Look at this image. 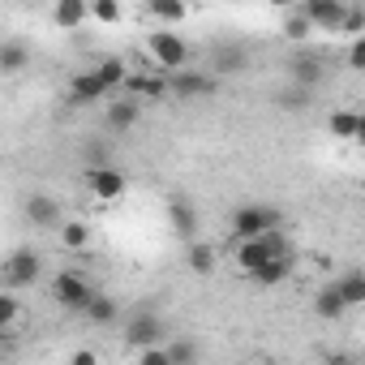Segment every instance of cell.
<instances>
[{
  "label": "cell",
  "instance_id": "obj_1",
  "mask_svg": "<svg viewBox=\"0 0 365 365\" xmlns=\"http://www.w3.org/2000/svg\"><path fill=\"white\" fill-rule=\"evenodd\" d=\"M133 73L125 69V61L120 56H108V61H99L95 69H86V73H78V78H69V103L73 108H86V103H103L116 86H125Z\"/></svg>",
  "mask_w": 365,
  "mask_h": 365
},
{
  "label": "cell",
  "instance_id": "obj_2",
  "mask_svg": "<svg viewBox=\"0 0 365 365\" xmlns=\"http://www.w3.org/2000/svg\"><path fill=\"white\" fill-rule=\"evenodd\" d=\"M125 344L138 348V352L168 348V344H172V331H168L163 314H155L150 305H142V309H133V314L125 318Z\"/></svg>",
  "mask_w": 365,
  "mask_h": 365
},
{
  "label": "cell",
  "instance_id": "obj_3",
  "mask_svg": "<svg viewBox=\"0 0 365 365\" xmlns=\"http://www.w3.org/2000/svg\"><path fill=\"white\" fill-rule=\"evenodd\" d=\"M284 254H292V241L284 232H271V237H258V241H232V258H237V267L245 275L262 271L267 262H275Z\"/></svg>",
  "mask_w": 365,
  "mask_h": 365
},
{
  "label": "cell",
  "instance_id": "obj_4",
  "mask_svg": "<svg viewBox=\"0 0 365 365\" xmlns=\"http://www.w3.org/2000/svg\"><path fill=\"white\" fill-rule=\"evenodd\" d=\"M279 207H267V202H245L232 211V241H258V237H271L279 232Z\"/></svg>",
  "mask_w": 365,
  "mask_h": 365
},
{
  "label": "cell",
  "instance_id": "obj_5",
  "mask_svg": "<svg viewBox=\"0 0 365 365\" xmlns=\"http://www.w3.org/2000/svg\"><path fill=\"white\" fill-rule=\"evenodd\" d=\"M146 56H150V65L163 73V78H172V73H180L190 65V43L180 39L176 31H155L150 39H146Z\"/></svg>",
  "mask_w": 365,
  "mask_h": 365
},
{
  "label": "cell",
  "instance_id": "obj_6",
  "mask_svg": "<svg viewBox=\"0 0 365 365\" xmlns=\"http://www.w3.org/2000/svg\"><path fill=\"white\" fill-rule=\"evenodd\" d=\"M43 279V254L35 245H18L9 258H5V292H18V288H35Z\"/></svg>",
  "mask_w": 365,
  "mask_h": 365
},
{
  "label": "cell",
  "instance_id": "obj_7",
  "mask_svg": "<svg viewBox=\"0 0 365 365\" xmlns=\"http://www.w3.org/2000/svg\"><path fill=\"white\" fill-rule=\"evenodd\" d=\"M52 297H56V305H65V309H78V314H86L91 309V301L99 297L95 288H91V279L82 275V271H56L52 275Z\"/></svg>",
  "mask_w": 365,
  "mask_h": 365
},
{
  "label": "cell",
  "instance_id": "obj_8",
  "mask_svg": "<svg viewBox=\"0 0 365 365\" xmlns=\"http://www.w3.org/2000/svg\"><path fill=\"white\" fill-rule=\"evenodd\" d=\"M284 69H288V82H297V86H305V91H318V86L327 82V73H331L327 56L314 52V48H297Z\"/></svg>",
  "mask_w": 365,
  "mask_h": 365
},
{
  "label": "cell",
  "instance_id": "obj_9",
  "mask_svg": "<svg viewBox=\"0 0 365 365\" xmlns=\"http://www.w3.org/2000/svg\"><path fill=\"white\" fill-rule=\"evenodd\" d=\"M250 69V48L241 43V39H220V43H211V52H207V73H215V78H237V73H245Z\"/></svg>",
  "mask_w": 365,
  "mask_h": 365
},
{
  "label": "cell",
  "instance_id": "obj_10",
  "mask_svg": "<svg viewBox=\"0 0 365 365\" xmlns=\"http://www.w3.org/2000/svg\"><path fill=\"white\" fill-rule=\"evenodd\" d=\"M215 86H220V78L207 73V69H180V73L168 78V95L180 99V103H190V99H211Z\"/></svg>",
  "mask_w": 365,
  "mask_h": 365
},
{
  "label": "cell",
  "instance_id": "obj_11",
  "mask_svg": "<svg viewBox=\"0 0 365 365\" xmlns=\"http://www.w3.org/2000/svg\"><path fill=\"white\" fill-rule=\"evenodd\" d=\"M168 224H172V232L185 245L198 241V207L185 194H168Z\"/></svg>",
  "mask_w": 365,
  "mask_h": 365
},
{
  "label": "cell",
  "instance_id": "obj_12",
  "mask_svg": "<svg viewBox=\"0 0 365 365\" xmlns=\"http://www.w3.org/2000/svg\"><path fill=\"white\" fill-rule=\"evenodd\" d=\"M297 9L314 22V31H327V35L344 31V22H348V5H339V0H305Z\"/></svg>",
  "mask_w": 365,
  "mask_h": 365
},
{
  "label": "cell",
  "instance_id": "obj_13",
  "mask_svg": "<svg viewBox=\"0 0 365 365\" xmlns=\"http://www.w3.org/2000/svg\"><path fill=\"white\" fill-rule=\"evenodd\" d=\"M138 120H142V103H138L133 95L103 103V129H108V133H129Z\"/></svg>",
  "mask_w": 365,
  "mask_h": 365
},
{
  "label": "cell",
  "instance_id": "obj_14",
  "mask_svg": "<svg viewBox=\"0 0 365 365\" xmlns=\"http://www.w3.org/2000/svg\"><path fill=\"white\" fill-rule=\"evenodd\" d=\"M86 185L99 202H116L125 198V172L112 163V168H86Z\"/></svg>",
  "mask_w": 365,
  "mask_h": 365
},
{
  "label": "cell",
  "instance_id": "obj_15",
  "mask_svg": "<svg viewBox=\"0 0 365 365\" xmlns=\"http://www.w3.org/2000/svg\"><path fill=\"white\" fill-rule=\"evenodd\" d=\"M26 220L35 228H65V215H61V202L52 194H31L26 198Z\"/></svg>",
  "mask_w": 365,
  "mask_h": 365
},
{
  "label": "cell",
  "instance_id": "obj_16",
  "mask_svg": "<svg viewBox=\"0 0 365 365\" xmlns=\"http://www.w3.org/2000/svg\"><path fill=\"white\" fill-rule=\"evenodd\" d=\"M185 267H190L194 275H215V267H220L215 245H211V241H194V245H185Z\"/></svg>",
  "mask_w": 365,
  "mask_h": 365
},
{
  "label": "cell",
  "instance_id": "obj_17",
  "mask_svg": "<svg viewBox=\"0 0 365 365\" xmlns=\"http://www.w3.org/2000/svg\"><path fill=\"white\" fill-rule=\"evenodd\" d=\"M344 309H348V305H344V292L335 288V279L322 284L318 297H314V314H318L322 322H335V318H344Z\"/></svg>",
  "mask_w": 365,
  "mask_h": 365
},
{
  "label": "cell",
  "instance_id": "obj_18",
  "mask_svg": "<svg viewBox=\"0 0 365 365\" xmlns=\"http://www.w3.org/2000/svg\"><path fill=\"white\" fill-rule=\"evenodd\" d=\"M271 99H275L279 112H305V108H314V91H305V86H297V82H284Z\"/></svg>",
  "mask_w": 365,
  "mask_h": 365
},
{
  "label": "cell",
  "instance_id": "obj_19",
  "mask_svg": "<svg viewBox=\"0 0 365 365\" xmlns=\"http://www.w3.org/2000/svg\"><path fill=\"white\" fill-rule=\"evenodd\" d=\"M26 65H31V48H26L22 39H5V43H0V69H5L9 78L22 73Z\"/></svg>",
  "mask_w": 365,
  "mask_h": 365
},
{
  "label": "cell",
  "instance_id": "obj_20",
  "mask_svg": "<svg viewBox=\"0 0 365 365\" xmlns=\"http://www.w3.org/2000/svg\"><path fill=\"white\" fill-rule=\"evenodd\" d=\"M86 18H91V5H82V0H61V5L52 9V22L61 31H78Z\"/></svg>",
  "mask_w": 365,
  "mask_h": 365
},
{
  "label": "cell",
  "instance_id": "obj_21",
  "mask_svg": "<svg viewBox=\"0 0 365 365\" xmlns=\"http://www.w3.org/2000/svg\"><path fill=\"white\" fill-rule=\"evenodd\" d=\"M125 86H129V95H133L138 103H146V99H163V95H168V78H146V73H133Z\"/></svg>",
  "mask_w": 365,
  "mask_h": 365
},
{
  "label": "cell",
  "instance_id": "obj_22",
  "mask_svg": "<svg viewBox=\"0 0 365 365\" xmlns=\"http://www.w3.org/2000/svg\"><path fill=\"white\" fill-rule=\"evenodd\" d=\"M292 267H297V258H292V254H284V258H275V262H267L262 271H254L250 279H254V284H262V288H271V284H284V279L292 275Z\"/></svg>",
  "mask_w": 365,
  "mask_h": 365
},
{
  "label": "cell",
  "instance_id": "obj_23",
  "mask_svg": "<svg viewBox=\"0 0 365 365\" xmlns=\"http://www.w3.org/2000/svg\"><path fill=\"white\" fill-rule=\"evenodd\" d=\"M86 318H91L95 327H112V322H120V301H116V297H108V292H99V297L91 301Z\"/></svg>",
  "mask_w": 365,
  "mask_h": 365
},
{
  "label": "cell",
  "instance_id": "obj_24",
  "mask_svg": "<svg viewBox=\"0 0 365 365\" xmlns=\"http://www.w3.org/2000/svg\"><path fill=\"white\" fill-rule=\"evenodd\" d=\"M168 356H172V365H198L202 348H198V339H194V335H172Z\"/></svg>",
  "mask_w": 365,
  "mask_h": 365
},
{
  "label": "cell",
  "instance_id": "obj_25",
  "mask_svg": "<svg viewBox=\"0 0 365 365\" xmlns=\"http://www.w3.org/2000/svg\"><path fill=\"white\" fill-rule=\"evenodd\" d=\"M335 288L344 292V305H348V309L365 305V271H348V275H339Z\"/></svg>",
  "mask_w": 365,
  "mask_h": 365
},
{
  "label": "cell",
  "instance_id": "obj_26",
  "mask_svg": "<svg viewBox=\"0 0 365 365\" xmlns=\"http://www.w3.org/2000/svg\"><path fill=\"white\" fill-rule=\"evenodd\" d=\"M146 14H150V18H159V22L172 31L176 22H185V14H190V9L180 5V0H150V5H146Z\"/></svg>",
  "mask_w": 365,
  "mask_h": 365
},
{
  "label": "cell",
  "instance_id": "obj_27",
  "mask_svg": "<svg viewBox=\"0 0 365 365\" xmlns=\"http://www.w3.org/2000/svg\"><path fill=\"white\" fill-rule=\"evenodd\" d=\"M284 35H288L292 43H301V48H305V39L314 35V22H309L301 9H288V14H284Z\"/></svg>",
  "mask_w": 365,
  "mask_h": 365
},
{
  "label": "cell",
  "instance_id": "obj_28",
  "mask_svg": "<svg viewBox=\"0 0 365 365\" xmlns=\"http://www.w3.org/2000/svg\"><path fill=\"white\" fill-rule=\"evenodd\" d=\"M356 125H361V112H331L327 116V129L335 133V138H348V142H356Z\"/></svg>",
  "mask_w": 365,
  "mask_h": 365
},
{
  "label": "cell",
  "instance_id": "obj_29",
  "mask_svg": "<svg viewBox=\"0 0 365 365\" xmlns=\"http://www.w3.org/2000/svg\"><path fill=\"white\" fill-rule=\"evenodd\" d=\"M61 245H65V250H73V254H78V250H86V245H91V228H86L82 220H69V224L61 228Z\"/></svg>",
  "mask_w": 365,
  "mask_h": 365
},
{
  "label": "cell",
  "instance_id": "obj_30",
  "mask_svg": "<svg viewBox=\"0 0 365 365\" xmlns=\"http://www.w3.org/2000/svg\"><path fill=\"white\" fill-rule=\"evenodd\" d=\"M18 314H22L18 297L5 292V297H0V335H5V339H14V322H18Z\"/></svg>",
  "mask_w": 365,
  "mask_h": 365
},
{
  "label": "cell",
  "instance_id": "obj_31",
  "mask_svg": "<svg viewBox=\"0 0 365 365\" xmlns=\"http://www.w3.org/2000/svg\"><path fill=\"white\" fill-rule=\"evenodd\" d=\"M91 18H95L99 26H116V22L125 18V9L116 5V0H95V5H91Z\"/></svg>",
  "mask_w": 365,
  "mask_h": 365
},
{
  "label": "cell",
  "instance_id": "obj_32",
  "mask_svg": "<svg viewBox=\"0 0 365 365\" xmlns=\"http://www.w3.org/2000/svg\"><path fill=\"white\" fill-rule=\"evenodd\" d=\"M344 35H352V39H365V5H348Z\"/></svg>",
  "mask_w": 365,
  "mask_h": 365
},
{
  "label": "cell",
  "instance_id": "obj_33",
  "mask_svg": "<svg viewBox=\"0 0 365 365\" xmlns=\"http://www.w3.org/2000/svg\"><path fill=\"white\" fill-rule=\"evenodd\" d=\"M344 61H348V69L365 73V39H352V43H348V56H344Z\"/></svg>",
  "mask_w": 365,
  "mask_h": 365
},
{
  "label": "cell",
  "instance_id": "obj_34",
  "mask_svg": "<svg viewBox=\"0 0 365 365\" xmlns=\"http://www.w3.org/2000/svg\"><path fill=\"white\" fill-rule=\"evenodd\" d=\"M138 365H172L168 348H150V352H138Z\"/></svg>",
  "mask_w": 365,
  "mask_h": 365
},
{
  "label": "cell",
  "instance_id": "obj_35",
  "mask_svg": "<svg viewBox=\"0 0 365 365\" xmlns=\"http://www.w3.org/2000/svg\"><path fill=\"white\" fill-rule=\"evenodd\" d=\"M69 365H99V356H95L91 348H78V352L69 356Z\"/></svg>",
  "mask_w": 365,
  "mask_h": 365
},
{
  "label": "cell",
  "instance_id": "obj_36",
  "mask_svg": "<svg viewBox=\"0 0 365 365\" xmlns=\"http://www.w3.org/2000/svg\"><path fill=\"white\" fill-rule=\"evenodd\" d=\"M322 365H356V361H352V356H348V352H331V356H327V361H322Z\"/></svg>",
  "mask_w": 365,
  "mask_h": 365
},
{
  "label": "cell",
  "instance_id": "obj_37",
  "mask_svg": "<svg viewBox=\"0 0 365 365\" xmlns=\"http://www.w3.org/2000/svg\"><path fill=\"white\" fill-rule=\"evenodd\" d=\"M356 142L365 146V112H361V125H356Z\"/></svg>",
  "mask_w": 365,
  "mask_h": 365
}]
</instances>
